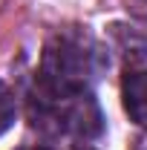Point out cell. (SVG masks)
Listing matches in <instances>:
<instances>
[{"instance_id":"6da1fadb","label":"cell","mask_w":147,"mask_h":150,"mask_svg":"<svg viewBox=\"0 0 147 150\" xmlns=\"http://www.w3.org/2000/svg\"><path fill=\"white\" fill-rule=\"evenodd\" d=\"M101 67H104V52L92 40V35L75 26L58 29L43 43L35 90L49 95L84 93L98 78Z\"/></svg>"},{"instance_id":"7a4b0ae2","label":"cell","mask_w":147,"mask_h":150,"mask_svg":"<svg viewBox=\"0 0 147 150\" xmlns=\"http://www.w3.org/2000/svg\"><path fill=\"white\" fill-rule=\"evenodd\" d=\"M29 118L32 127L49 136H75V139H95L104 127V115L90 90L66 95H49L35 90L29 98Z\"/></svg>"},{"instance_id":"3957f363","label":"cell","mask_w":147,"mask_h":150,"mask_svg":"<svg viewBox=\"0 0 147 150\" xmlns=\"http://www.w3.org/2000/svg\"><path fill=\"white\" fill-rule=\"evenodd\" d=\"M121 104L133 124L147 127V69L127 67L121 78Z\"/></svg>"},{"instance_id":"277c9868","label":"cell","mask_w":147,"mask_h":150,"mask_svg":"<svg viewBox=\"0 0 147 150\" xmlns=\"http://www.w3.org/2000/svg\"><path fill=\"white\" fill-rule=\"evenodd\" d=\"M18 118V101H15V93L9 90V84L0 81V133H6Z\"/></svg>"},{"instance_id":"5b68a950","label":"cell","mask_w":147,"mask_h":150,"mask_svg":"<svg viewBox=\"0 0 147 150\" xmlns=\"http://www.w3.org/2000/svg\"><path fill=\"white\" fill-rule=\"evenodd\" d=\"M75 150H92V147H87V144H81V147H75Z\"/></svg>"},{"instance_id":"8992f818","label":"cell","mask_w":147,"mask_h":150,"mask_svg":"<svg viewBox=\"0 0 147 150\" xmlns=\"http://www.w3.org/2000/svg\"><path fill=\"white\" fill-rule=\"evenodd\" d=\"M20 150H32V147H20Z\"/></svg>"}]
</instances>
